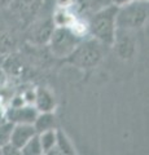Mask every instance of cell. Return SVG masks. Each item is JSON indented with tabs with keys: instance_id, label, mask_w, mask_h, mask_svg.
<instances>
[{
	"instance_id": "6da1fadb",
	"label": "cell",
	"mask_w": 149,
	"mask_h": 155,
	"mask_svg": "<svg viewBox=\"0 0 149 155\" xmlns=\"http://www.w3.org/2000/svg\"><path fill=\"white\" fill-rule=\"evenodd\" d=\"M115 14H117V7L110 4L109 7L101 11L92 13L90 17L88 28L91 35L104 45L114 44L115 34H117Z\"/></svg>"
},
{
	"instance_id": "7a4b0ae2",
	"label": "cell",
	"mask_w": 149,
	"mask_h": 155,
	"mask_svg": "<svg viewBox=\"0 0 149 155\" xmlns=\"http://www.w3.org/2000/svg\"><path fill=\"white\" fill-rule=\"evenodd\" d=\"M148 19V2L132 0L122 7H117L115 26L119 30H136L145 25Z\"/></svg>"
},
{
	"instance_id": "3957f363",
	"label": "cell",
	"mask_w": 149,
	"mask_h": 155,
	"mask_svg": "<svg viewBox=\"0 0 149 155\" xmlns=\"http://www.w3.org/2000/svg\"><path fill=\"white\" fill-rule=\"evenodd\" d=\"M103 47L104 44H101L96 39L82 40L71 52V54L66 58L71 65L79 67V69H92V67L97 66L100 61L103 60Z\"/></svg>"
},
{
	"instance_id": "277c9868",
	"label": "cell",
	"mask_w": 149,
	"mask_h": 155,
	"mask_svg": "<svg viewBox=\"0 0 149 155\" xmlns=\"http://www.w3.org/2000/svg\"><path fill=\"white\" fill-rule=\"evenodd\" d=\"M82 40L83 39L74 31V28L69 26H59L53 28L48 43L52 54L59 58H66Z\"/></svg>"
},
{
	"instance_id": "5b68a950",
	"label": "cell",
	"mask_w": 149,
	"mask_h": 155,
	"mask_svg": "<svg viewBox=\"0 0 149 155\" xmlns=\"http://www.w3.org/2000/svg\"><path fill=\"white\" fill-rule=\"evenodd\" d=\"M39 111L32 105L13 106L5 111L7 120L12 124H34Z\"/></svg>"
},
{
	"instance_id": "8992f818",
	"label": "cell",
	"mask_w": 149,
	"mask_h": 155,
	"mask_svg": "<svg viewBox=\"0 0 149 155\" xmlns=\"http://www.w3.org/2000/svg\"><path fill=\"white\" fill-rule=\"evenodd\" d=\"M35 134H36V130L32 124H13L9 142L21 150L23 145Z\"/></svg>"
},
{
	"instance_id": "52a82bcc",
	"label": "cell",
	"mask_w": 149,
	"mask_h": 155,
	"mask_svg": "<svg viewBox=\"0 0 149 155\" xmlns=\"http://www.w3.org/2000/svg\"><path fill=\"white\" fill-rule=\"evenodd\" d=\"M35 107L39 113H46V111H53L56 106V100L49 92L44 88H39L35 93Z\"/></svg>"
},
{
	"instance_id": "ba28073f",
	"label": "cell",
	"mask_w": 149,
	"mask_h": 155,
	"mask_svg": "<svg viewBox=\"0 0 149 155\" xmlns=\"http://www.w3.org/2000/svg\"><path fill=\"white\" fill-rule=\"evenodd\" d=\"M32 125H34L36 133L44 132V130H49V129H56V125H57L56 116L53 115L52 111L39 113Z\"/></svg>"
},
{
	"instance_id": "9c48e42d",
	"label": "cell",
	"mask_w": 149,
	"mask_h": 155,
	"mask_svg": "<svg viewBox=\"0 0 149 155\" xmlns=\"http://www.w3.org/2000/svg\"><path fill=\"white\" fill-rule=\"evenodd\" d=\"M112 2L110 0H78V5L82 12L92 14L97 11L109 7Z\"/></svg>"
},
{
	"instance_id": "30bf717a",
	"label": "cell",
	"mask_w": 149,
	"mask_h": 155,
	"mask_svg": "<svg viewBox=\"0 0 149 155\" xmlns=\"http://www.w3.org/2000/svg\"><path fill=\"white\" fill-rule=\"evenodd\" d=\"M39 134L40 145L43 154H49L56 147V138H57V129H49L44 132L38 133Z\"/></svg>"
},
{
	"instance_id": "8fae6325",
	"label": "cell",
	"mask_w": 149,
	"mask_h": 155,
	"mask_svg": "<svg viewBox=\"0 0 149 155\" xmlns=\"http://www.w3.org/2000/svg\"><path fill=\"white\" fill-rule=\"evenodd\" d=\"M115 41H117L118 53L122 58H130L134 54V52H135V43H134V40L130 36H126V38L115 36L114 43Z\"/></svg>"
},
{
	"instance_id": "7c38bea8",
	"label": "cell",
	"mask_w": 149,
	"mask_h": 155,
	"mask_svg": "<svg viewBox=\"0 0 149 155\" xmlns=\"http://www.w3.org/2000/svg\"><path fill=\"white\" fill-rule=\"evenodd\" d=\"M21 154H25V155H40V154H43L39 134L36 133L35 136H32V137L23 145L21 147Z\"/></svg>"
},
{
	"instance_id": "4fadbf2b",
	"label": "cell",
	"mask_w": 149,
	"mask_h": 155,
	"mask_svg": "<svg viewBox=\"0 0 149 155\" xmlns=\"http://www.w3.org/2000/svg\"><path fill=\"white\" fill-rule=\"evenodd\" d=\"M55 25H52L51 22H44L43 25L38 26L35 28L34 34H32V36H34V40L38 41V43H47L49 40V36L52 31H53V27Z\"/></svg>"
},
{
	"instance_id": "5bb4252c",
	"label": "cell",
	"mask_w": 149,
	"mask_h": 155,
	"mask_svg": "<svg viewBox=\"0 0 149 155\" xmlns=\"http://www.w3.org/2000/svg\"><path fill=\"white\" fill-rule=\"evenodd\" d=\"M56 149H59L61 154H74V149L70 143V140L66 137V134L64 132H61L59 129H57Z\"/></svg>"
},
{
	"instance_id": "9a60e30c",
	"label": "cell",
	"mask_w": 149,
	"mask_h": 155,
	"mask_svg": "<svg viewBox=\"0 0 149 155\" xmlns=\"http://www.w3.org/2000/svg\"><path fill=\"white\" fill-rule=\"evenodd\" d=\"M12 128H13V124L11 122H5V123L0 124V149H2V146H4L5 143L9 142Z\"/></svg>"
},
{
	"instance_id": "2e32d148",
	"label": "cell",
	"mask_w": 149,
	"mask_h": 155,
	"mask_svg": "<svg viewBox=\"0 0 149 155\" xmlns=\"http://www.w3.org/2000/svg\"><path fill=\"white\" fill-rule=\"evenodd\" d=\"M2 154H4V155H18V154H21V150L14 146L13 143L8 142V143L4 145V146H2Z\"/></svg>"
},
{
	"instance_id": "e0dca14e",
	"label": "cell",
	"mask_w": 149,
	"mask_h": 155,
	"mask_svg": "<svg viewBox=\"0 0 149 155\" xmlns=\"http://www.w3.org/2000/svg\"><path fill=\"white\" fill-rule=\"evenodd\" d=\"M110 2H112V4L115 7H122V5H124V4L132 2V0H110Z\"/></svg>"
},
{
	"instance_id": "ac0fdd59",
	"label": "cell",
	"mask_w": 149,
	"mask_h": 155,
	"mask_svg": "<svg viewBox=\"0 0 149 155\" xmlns=\"http://www.w3.org/2000/svg\"><path fill=\"white\" fill-rule=\"evenodd\" d=\"M8 122L7 120V115H5V111H4L2 107H0V124Z\"/></svg>"
},
{
	"instance_id": "d6986e66",
	"label": "cell",
	"mask_w": 149,
	"mask_h": 155,
	"mask_svg": "<svg viewBox=\"0 0 149 155\" xmlns=\"http://www.w3.org/2000/svg\"><path fill=\"white\" fill-rule=\"evenodd\" d=\"M141 2H148V0H141Z\"/></svg>"
}]
</instances>
